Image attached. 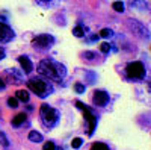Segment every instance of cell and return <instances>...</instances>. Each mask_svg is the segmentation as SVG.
<instances>
[{
	"instance_id": "6da1fadb",
	"label": "cell",
	"mask_w": 151,
	"mask_h": 150,
	"mask_svg": "<svg viewBox=\"0 0 151 150\" xmlns=\"http://www.w3.org/2000/svg\"><path fill=\"white\" fill-rule=\"evenodd\" d=\"M38 73L42 74V76L48 78V79H62L65 76V67L59 64L56 61H52V59H44L40 62V65H38Z\"/></svg>"
},
{
	"instance_id": "7a4b0ae2",
	"label": "cell",
	"mask_w": 151,
	"mask_h": 150,
	"mask_svg": "<svg viewBox=\"0 0 151 150\" xmlns=\"http://www.w3.org/2000/svg\"><path fill=\"white\" fill-rule=\"evenodd\" d=\"M27 86H29L30 91H33L38 97H42V99L47 97L50 93L53 91L52 85H50L48 82H45V80H42V79H38V78L30 79V80L27 82Z\"/></svg>"
},
{
	"instance_id": "3957f363",
	"label": "cell",
	"mask_w": 151,
	"mask_h": 150,
	"mask_svg": "<svg viewBox=\"0 0 151 150\" xmlns=\"http://www.w3.org/2000/svg\"><path fill=\"white\" fill-rule=\"evenodd\" d=\"M40 114H41V118H42L44 126H47V128L55 126V124L58 123V120H59V112H58L56 109H53L52 106L45 105V103L41 105Z\"/></svg>"
},
{
	"instance_id": "277c9868",
	"label": "cell",
	"mask_w": 151,
	"mask_h": 150,
	"mask_svg": "<svg viewBox=\"0 0 151 150\" xmlns=\"http://www.w3.org/2000/svg\"><path fill=\"white\" fill-rule=\"evenodd\" d=\"M125 73L132 79H144L145 78V67L142 62H130L125 67Z\"/></svg>"
},
{
	"instance_id": "5b68a950",
	"label": "cell",
	"mask_w": 151,
	"mask_h": 150,
	"mask_svg": "<svg viewBox=\"0 0 151 150\" xmlns=\"http://www.w3.org/2000/svg\"><path fill=\"white\" fill-rule=\"evenodd\" d=\"M76 105H77V108H80V109L85 112V118L88 120V123H89V135H92V133H94V129H95V124H97V118H95V115H94L92 112L88 109L82 102H76Z\"/></svg>"
},
{
	"instance_id": "8992f818",
	"label": "cell",
	"mask_w": 151,
	"mask_h": 150,
	"mask_svg": "<svg viewBox=\"0 0 151 150\" xmlns=\"http://www.w3.org/2000/svg\"><path fill=\"white\" fill-rule=\"evenodd\" d=\"M55 43V38L52 35H40V36H36V38L32 41V44L35 47H40V49H50V46H52Z\"/></svg>"
},
{
	"instance_id": "52a82bcc",
	"label": "cell",
	"mask_w": 151,
	"mask_h": 150,
	"mask_svg": "<svg viewBox=\"0 0 151 150\" xmlns=\"http://www.w3.org/2000/svg\"><path fill=\"white\" fill-rule=\"evenodd\" d=\"M129 28L133 30V33H136L137 36H141V38H148V30L147 28L144 26L142 23L136 21V20H129Z\"/></svg>"
},
{
	"instance_id": "ba28073f",
	"label": "cell",
	"mask_w": 151,
	"mask_h": 150,
	"mask_svg": "<svg viewBox=\"0 0 151 150\" xmlns=\"http://www.w3.org/2000/svg\"><path fill=\"white\" fill-rule=\"evenodd\" d=\"M14 30H12L8 24L0 23V44H6L14 40Z\"/></svg>"
},
{
	"instance_id": "9c48e42d",
	"label": "cell",
	"mask_w": 151,
	"mask_h": 150,
	"mask_svg": "<svg viewBox=\"0 0 151 150\" xmlns=\"http://www.w3.org/2000/svg\"><path fill=\"white\" fill-rule=\"evenodd\" d=\"M92 102L95 106H106L109 102V94L106 91H95L92 96Z\"/></svg>"
},
{
	"instance_id": "30bf717a",
	"label": "cell",
	"mask_w": 151,
	"mask_h": 150,
	"mask_svg": "<svg viewBox=\"0 0 151 150\" xmlns=\"http://www.w3.org/2000/svg\"><path fill=\"white\" fill-rule=\"evenodd\" d=\"M18 62H20L23 71L26 73V74H29V73L33 70V65H32V62H30V59H29L27 56H20V58H18Z\"/></svg>"
},
{
	"instance_id": "8fae6325",
	"label": "cell",
	"mask_w": 151,
	"mask_h": 150,
	"mask_svg": "<svg viewBox=\"0 0 151 150\" xmlns=\"http://www.w3.org/2000/svg\"><path fill=\"white\" fill-rule=\"evenodd\" d=\"M26 114H17L14 118H12V126H15V128H18V126H21V124L26 121Z\"/></svg>"
},
{
	"instance_id": "7c38bea8",
	"label": "cell",
	"mask_w": 151,
	"mask_h": 150,
	"mask_svg": "<svg viewBox=\"0 0 151 150\" xmlns=\"http://www.w3.org/2000/svg\"><path fill=\"white\" fill-rule=\"evenodd\" d=\"M29 140H30L32 143H41V141H42V135L38 133L36 130H30V132H29Z\"/></svg>"
},
{
	"instance_id": "4fadbf2b",
	"label": "cell",
	"mask_w": 151,
	"mask_h": 150,
	"mask_svg": "<svg viewBox=\"0 0 151 150\" xmlns=\"http://www.w3.org/2000/svg\"><path fill=\"white\" fill-rule=\"evenodd\" d=\"M17 100H21V102H29V93L24 90H18L17 91Z\"/></svg>"
},
{
	"instance_id": "5bb4252c",
	"label": "cell",
	"mask_w": 151,
	"mask_h": 150,
	"mask_svg": "<svg viewBox=\"0 0 151 150\" xmlns=\"http://www.w3.org/2000/svg\"><path fill=\"white\" fill-rule=\"evenodd\" d=\"M91 150H110V149H109V146H106L104 143H95V144H92Z\"/></svg>"
},
{
	"instance_id": "9a60e30c",
	"label": "cell",
	"mask_w": 151,
	"mask_h": 150,
	"mask_svg": "<svg viewBox=\"0 0 151 150\" xmlns=\"http://www.w3.org/2000/svg\"><path fill=\"white\" fill-rule=\"evenodd\" d=\"M113 35V32L110 30V29H101V30H100V36H103V38H110V36Z\"/></svg>"
},
{
	"instance_id": "2e32d148",
	"label": "cell",
	"mask_w": 151,
	"mask_h": 150,
	"mask_svg": "<svg viewBox=\"0 0 151 150\" xmlns=\"http://www.w3.org/2000/svg\"><path fill=\"white\" fill-rule=\"evenodd\" d=\"M112 8L115 9L116 12H122V11H124V3H122V2H113Z\"/></svg>"
},
{
	"instance_id": "e0dca14e",
	"label": "cell",
	"mask_w": 151,
	"mask_h": 150,
	"mask_svg": "<svg viewBox=\"0 0 151 150\" xmlns=\"http://www.w3.org/2000/svg\"><path fill=\"white\" fill-rule=\"evenodd\" d=\"M82 144H83V140H82V138H74V140L71 141V146H73V149H79Z\"/></svg>"
},
{
	"instance_id": "ac0fdd59",
	"label": "cell",
	"mask_w": 151,
	"mask_h": 150,
	"mask_svg": "<svg viewBox=\"0 0 151 150\" xmlns=\"http://www.w3.org/2000/svg\"><path fill=\"white\" fill-rule=\"evenodd\" d=\"M0 143H2V146H3V147H9V141H8L6 135H5L3 132H0Z\"/></svg>"
},
{
	"instance_id": "d6986e66",
	"label": "cell",
	"mask_w": 151,
	"mask_h": 150,
	"mask_svg": "<svg viewBox=\"0 0 151 150\" xmlns=\"http://www.w3.org/2000/svg\"><path fill=\"white\" fill-rule=\"evenodd\" d=\"M73 33H74L76 36H82V35L85 33V29H83L82 26H77V28H74V29H73Z\"/></svg>"
},
{
	"instance_id": "ffe728a7",
	"label": "cell",
	"mask_w": 151,
	"mask_h": 150,
	"mask_svg": "<svg viewBox=\"0 0 151 150\" xmlns=\"http://www.w3.org/2000/svg\"><path fill=\"white\" fill-rule=\"evenodd\" d=\"M8 106H11V108H17V106H18V100L14 99V97H9V99H8Z\"/></svg>"
},
{
	"instance_id": "44dd1931",
	"label": "cell",
	"mask_w": 151,
	"mask_h": 150,
	"mask_svg": "<svg viewBox=\"0 0 151 150\" xmlns=\"http://www.w3.org/2000/svg\"><path fill=\"white\" fill-rule=\"evenodd\" d=\"M74 90L77 91L79 94H82V93H85V85L83 83H76L74 85Z\"/></svg>"
},
{
	"instance_id": "7402d4cb",
	"label": "cell",
	"mask_w": 151,
	"mask_h": 150,
	"mask_svg": "<svg viewBox=\"0 0 151 150\" xmlns=\"http://www.w3.org/2000/svg\"><path fill=\"white\" fill-rule=\"evenodd\" d=\"M42 150H56V146H55L53 143H50V141H48V143H45V144H44Z\"/></svg>"
},
{
	"instance_id": "603a6c76",
	"label": "cell",
	"mask_w": 151,
	"mask_h": 150,
	"mask_svg": "<svg viewBox=\"0 0 151 150\" xmlns=\"http://www.w3.org/2000/svg\"><path fill=\"white\" fill-rule=\"evenodd\" d=\"M100 50H101L103 53H107L109 50H110V46H109V43H103L101 46H100Z\"/></svg>"
},
{
	"instance_id": "cb8c5ba5",
	"label": "cell",
	"mask_w": 151,
	"mask_h": 150,
	"mask_svg": "<svg viewBox=\"0 0 151 150\" xmlns=\"http://www.w3.org/2000/svg\"><path fill=\"white\" fill-rule=\"evenodd\" d=\"M83 58H86V59H89V61H91V59L97 58V55H95L94 52H85V53H83Z\"/></svg>"
},
{
	"instance_id": "d4e9b609",
	"label": "cell",
	"mask_w": 151,
	"mask_h": 150,
	"mask_svg": "<svg viewBox=\"0 0 151 150\" xmlns=\"http://www.w3.org/2000/svg\"><path fill=\"white\" fill-rule=\"evenodd\" d=\"M5 58V49L3 47H0V61H2Z\"/></svg>"
},
{
	"instance_id": "484cf974",
	"label": "cell",
	"mask_w": 151,
	"mask_h": 150,
	"mask_svg": "<svg viewBox=\"0 0 151 150\" xmlns=\"http://www.w3.org/2000/svg\"><path fill=\"white\" fill-rule=\"evenodd\" d=\"M5 86H6V85H5V82H3L2 79H0V90H5Z\"/></svg>"
}]
</instances>
